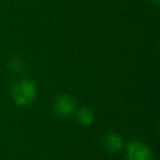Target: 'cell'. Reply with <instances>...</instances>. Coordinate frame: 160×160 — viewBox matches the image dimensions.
<instances>
[{
	"instance_id": "4",
	"label": "cell",
	"mask_w": 160,
	"mask_h": 160,
	"mask_svg": "<svg viewBox=\"0 0 160 160\" xmlns=\"http://www.w3.org/2000/svg\"><path fill=\"white\" fill-rule=\"evenodd\" d=\"M124 139L118 132H109L104 138V146L110 152H118L121 149H124Z\"/></svg>"
},
{
	"instance_id": "3",
	"label": "cell",
	"mask_w": 160,
	"mask_h": 160,
	"mask_svg": "<svg viewBox=\"0 0 160 160\" xmlns=\"http://www.w3.org/2000/svg\"><path fill=\"white\" fill-rule=\"evenodd\" d=\"M52 109L55 114L60 118H69L70 115H74V112L78 109V102L74 99L72 95L68 92H62L55 96L52 101Z\"/></svg>"
},
{
	"instance_id": "6",
	"label": "cell",
	"mask_w": 160,
	"mask_h": 160,
	"mask_svg": "<svg viewBox=\"0 0 160 160\" xmlns=\"http://www.w3.org/2000/svg\"><path fill=\"white\" fill-rule=\"evenodd\" d=\"M9 69L14 72H22L25 69V62L20 58H11L9 61Z\"/></svg>"
},
{
	"instance_id": "5",
	"label": "cell",
	"mask_w": 160,
	"mask_h": 160,
	"mask_svg": "<svg viewBox=\"0 0 160 160\" xmlns=\"http://www.w3.org/2000/svg\"><path fill=\"white\" fill-rule=\"evenodd\" d=\"M76 121L82 126H91L95 121V112L88 106H80L74 112Z\"/></svg>"
},
{
	"instance_id": "1",
	"label": "cell",
	"mask_w": 160,
	"mask_h": 160,
	"mask_svg": "<svg viewBox=\"0 0 160 160\" xmlns=\"http://www.w3.org/2000/svg\"><path fill=\"white\" fill-rule=\"evenodd\" d=\"M10 96L18 106H28L36 99L38 86L30 79H20L11 86Z\"/></svg>"
},
{
	"instance_id": "2",
	"label": "cell",
	"mask_w": 160,
	"mask_h": 160,
	"mask_svg": "<svg viewBox=\"0 0 160 160\" xmlns=\"http://www.w3.org/2000/svg\"><path fill=\"white\" fill-rule=\"evenodd\" d=\"M126 160H152L154 152L149 144L140 140H131L124 145Z\"/></svg>"
},
{
	"instance_id": "7",
	"label": "cell",
	"mask_w": 160,
	"mask_h": 160,
	"mask_svg": "<svg viewBox=\"0 0 160 160\" xmlns=\"http://www.w3.org/2000/svg\"><path fill=\"white\" fill-rule=\"evenodd\" d=\"M151 2H152L155 6H159V0H151Z\"/></svg>"
}]
</instances>
